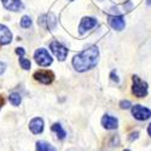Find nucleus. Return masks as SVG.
Here are the masks:
<instances>
[{"mask_svg":"<svg viewBox=\"0 0 151 151\" xmlns=\"http://www.w3.org/2000/svg\"><path fill=\"white\" fill-rule=\"evenodd\" d=\"M98 60H99V50L97 46H92L85 50V51L75 55L71 63L75 70L79 73H83L94 68L98 64Z\"/></svg>","mask_w":151,"mask_h":151,"instance_id":"obj_1","label":"nucleus"},{"mask_svg":"<svg viewBox=\"0 0 151 151\" xmlns=\"http://www.w3.org/2000/svg\"><path fill=\"white\" fill-rule=\"evenodd\" d=\"M34 59L40 67H48L52 64V57L46 48H37L34 53Z\"/></svg>","mask_w":151,"mask_h":151,"instance_id":"obj_2","label":"nucleus"},{"mask_svg":"<svg viewBox=\"0 0 151 151\" xmlns=\"http://www.w3.org/2000/svg\"><path fill=\"white\" fill-rule=\"evenodd\" d=\"M132 90H133V94L138 98H143L147 94V83L143 80H140L138 76H133V86H132Z\"/></svg>","mask_w":151,"mask_h":151,"instance_id":"obj_3","label":"nucleus"},{"mask_svg":"<svg viewBox=\"0 0 151 151\" xmlns=\"http://www.w3.org/2000/svg\"><path fill=\"white\" fill-rule=\"evenodd\" d=\"M50 48H51V51L52 53L57 57V59L59 60H64L68 56V48L64 46V45H62L60 42H58L57 40L55 41H51L50 42Z\"/></svg>","mask_w":151,"mask_h":151,"instance_id":"obj_4","label":"nucleus"},{"mask_svg":"<svg viewBox=\"0 0 151 151\" xmlns=\"http://www.w3.org/2000/svg\"><path fill=\"white\" fill-rule=\"evenodd\" d=\"M132 115L137 120L145 121L151 117V110L149 108H145L142 105H134V106H132Z\"/></svg>","mask_w":151,"mask_h":151,"instance_id":"obj_5","label":"nucleus"},{"mask_svg":"<svg viewBox=\"0 0 151 151\" xmlns=\"http://www.w3.org/2000/svg\"><path fill=\"white\" fill-rule=\"evenodd\" d=\"M34 79L44 85H50L55 79V74L50 70H37L34 74Z\"/></svg>","mask_w":151,"mask_h":151,"instance_id":"obj_6","label":"nucleus"},{"mask_svg":"<svg viewBox=\"0 0 151 151\" xmlns=\"http://www.w3.org/2000/svg\"><path fill=\"white\" fill-rule=\"evenodd\" d=\"M97 19L93 17H85L81 19L80 26H79V33L80 34H85L88 30H91L92 28H94L97 26Z\"/></svg>","mask_w":151,"mask_h":151,"instance_id":"obj_7","label":"nucleus"},{"mask_svg":"<svg viewBox=\"0 0 151 151\" xmlns=\"http://www.w3.org/2000/svg\"><path fill=\"white\" fill-rule=\"evenodd\" d=\"M108 22L110 24V27L115 30H122L124 28V18L121 15H114V16H109Z\"/></svg>","mask_w":151,"mask_h":151,"instance_id":"obj_8","label":"nucleus"},{"mask_svg":"<svg viewBox=\"0 0 151 151\" xmlns=\"http://www.w3.org/2000/svg\"><path fill=\"white\" fill-rule=\"evenodd\" d=\"M29 129L33 134H41L44 131V120L41 117H34L29 122Z\"/></svg>","mask_w":151,"mask_h":151,"instance_id":"obj_9","label":"nucleus"},{"mask_svg":"<svg viewBox=\"0 0 151 151\" xmlns=\"http://www.w3.org/2000/svg\"><path fill=\"white\" fill-rule=\"evenodd\" d=\"M1 3L4 5V7L6 10H10V11H22L24 9V5L21 0H1Z\"/></svg>","mask_w":151,"mask_h":151,"instance_id":"obj_10","label":"nucleus"},{"mask_svg":"<svg viewBox=\"0 0 151 151\" xmlns=\"http://www.w3.org/2000/svg\"><path fill=\"white\" fill-rule=\"evenodd\" d=\"M12 41V33L4 24H0V45H7Z\"/></svg>","mask_w":151,"mask_h":151,"instance_id":"obj_11","label":"nucleus"},{"mask_svg":"<svg viewBox=\"0 0 151 151\" xmlns=\"http://www.w3.org/2000/svg\"><path fill=\"white\" fill-rule=\"evenodd\" d=\"M102 124L106 129H116L119 127V121L116 117L111 115H104L102 119Z\"/></svg>","mask_w":151,"mask_h":151,"instance_id":"obj_12","label":"nucleus"},{"mask_svg":"<svg viewBox=\"0 0 151 151\" xmlns=\"http://www.w3.org/2000/svg\"><path fill=\"white\" fill-rule=\"evenodd\" d=\"M39 22H40V24H45L46 28H48V29H55L56 24H57V19L55 17V15H52V14H48V15L40 17Z\"/></svg>","mask_w":151,"mask_h":151,"instance_id":"obj_13","label":"nucleus"},{"mask_svg":"<svg viewBox=\"0 0 151 151\" xmlns=\"http://www.w3.org/2000/svg\"><path fill=\"white\" fill-rule=\"evenodd\" d=\"M36 151H57L53 145H51L47 142L40 140L36 143Z\"/></svg>","mask_w":151,"mask_h":151,"instance_id":"obj_14","label":"nucleus"},{"mask_svg":"<svg viewBox=\"0 0 151 151\" xmlns=\"http://www.w3.org/2000/svg\"><path fill=\"white\" fill-rule=\"evenodd\" d=\"M51 129L57 134V137L59 138V139H64V138L67 137V132L63 129V127L60 126V123H53Z\"/></svg>","mask_w":151,"mask_h":151,"instance_id":"obj_15","label":"nucleus"},{"mask_svg":"<svg viewBox=\"0 0 151 151\" xmlns=\"http://www.w3.org/2000/svg\"><path fill=\"white\" fill-rule=\"evenodd\" d=\"M9 100H10V103L14 105V106H17V105H19L21 102H22V97H21V94L17 93V92H12V93H10V96H9Z\"/></svg>","mask_w":151,"mask_h":151,"instance_id":"obj_16","label":"nucleus"},{"mask_svg":"<svg viewBox=\"0 0 151 151\" xmlns=\"http://www.w3.org/2000/svg\"><path fill=\"white\" fill-rule=\"evenodd\" d=\"M19 24H21L22 28H29L32 26V18L29 16H23Z\"/></svg>","mask_w":151,"mask_h":151,"instance_id":"obj_17","label":"nucleus"},{"mask_svg":"<svg viewBox=\"0 0 151 151\" xmlns=\"http://www.w3.org/2000/svg\"><path fill=\"white\" fill-rule=\"evenodd\" d=\"M19 64L24 70H29L30 69V60L26 59L24 57H19Z\"/></svg>","mask_w":151,"mask_h":151,"instance_id":"obj_18","label":"nucleus"},{"mask_svg":"<svg viewBox=\"0 0 151 151\" xmlns=\"http://www.w3.org/2000/svg\"><path fill=\"white\" fill-rule=\"evenodd\" d=\"M120 106H121V109H129L132 105H131L129 100H122V102L120 103Z\"/></svg>","mask_w":151,"mask_h":151,"instance_id":"obj_19","label":"nucleus"},{"mask_svg":"<svg viewBox=\"0 0 151 151\" xmlns=\"http://www.w3.org/2000/svg\"><path fill=\"white\" fill-rule=\"evenodd\" d=\"M16 53H17L19 57H23L24 53H26V51H24L23 47H17V48H16Z\"/></svg>","mask_w":151,"mask_h":151,"instance_id":"obj_20","label":"nucleus"},{"mask_svg":"<svg viewBox=\"0 0 151 151\" xmlns=\"http://www.w3.org/2000/svg\"><path fill=\"white\" fill-rule=\"evenodd\" d=\"M5 69H6V64L4 62H0V75L5 71Z\"/></svg>","mask_w":151,"mask_h":151,"instance_id":"obj_21","label":"nucleus"},{"mask_svg":"<svg viewBox=\"0 0 151 151\" xmlns=\"http://www.w3.org/2000/svg\"><path fill=\"white\" fill-rule=\"evenodd\" d=\"M138 135H139V133H138V132H134V133H132V134H131V137H129V140L132 142V140L137 139V138H138Z\"/></svg>","mask_w":151,"mask_h":151,"instance_id":"obj_22","label":"nucleus"},{"mask_svg":"<svg viewBox=\"0 0 151 151\" xmlns=\"http://www.w3.org/2000/svg\"><path fill=\"white\" fill-rule=\"evenodd\" d=\"M110 76H111V79L114 80V81L119 82V78H117V75H115V71H112V73H111V75H110Z\"/></svg>","mask_w":151,"mask_h":151,"instance_id":"obj_23","label":"nucleus"},{"mask_svg":"<svg viewBox=\"0 0 151 151\" xmlns=\"http://www.w3.org/2000/svg\"><path fill=\"white\" fill-rule=\"evenodd\" d=\"M4 103H5V100H4V98L0 96V109H1V106L4 105Z\"/></svg>","mask_w":151,"mask_h":151,"instance_id":"obj_24","label":"nucleus"},{"mask_svg":"<svg viewBox=\"0 0 151 151\" xmlns=\"http://www.w3.org/2000/svg\"><path fill=\"white\" fill-rule=\"evenodd\" d=\"M147 133H149V135L151 137V123L149 124V127H147Z\"/></svg>","mask_w":151,"mask_h":151,"instance_id":"obj_25","label":"nucleus"},{"mask_svg":"<svg viewBox=\"0 0 151 151\" xmlns=\"http://www.w3.org/2000/svg\"><path fill=\"white\" fill-rule=\"evenodd\" d=\"M146 4H147L149 6H151V0H146Z\"/></svg>","mask_w":151,"mask_h":151,"instance_id":"obj_26","label":"nucleus"},{"mask_svg":"<svg viewBox=\"0 0 151 151\" xmlns=\"http://www.w3.org/2000/svg\"><path fill=\"white\" fill-rule=\"evenodd\" d=\"M124 151H129V150H124Z\"/></svg>","mask_w":151,"mask_h":151,"instance_id":"obj_27","label":"nucleus"},{"mask_svg":"<svg viewBox=\"0 0 151 151\" xmlns=\"http://www.w3.org/2000/svg\"><path fill=\"white\" fill-rule=\"evenodd\" d=\"M69 1H73V0H69Z\"/></svg>","mask_w":151,"mask_h":151,"instance_id":"obj_28","label":"nucleus"}]
</instances>
